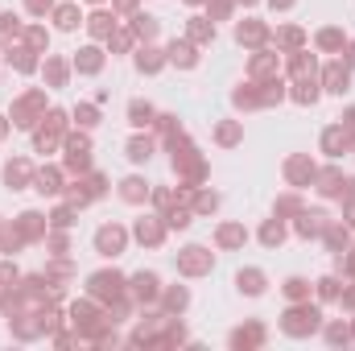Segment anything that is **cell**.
<instances>
[{
	"instance_id": "obj_1",
	"label": "cell",
	"mask_w": 355,
	"mask_h": 351,
	"mask_svg": "<svg viewBox=\"0 0 355 351\" xmlns=\"http://www.w3.org/2000/svg\"><path fill=\"white\" fill-rule=\"evenodd\" d=\"M318 323H322L318 306L302 302V306H289V310H285V318H281V331H285V335H310V331H318Z\"/></svg>"
},
{
	"instance_id": "obj_2",
	"label": "cell",
	"mask_w": 355,
	"mask_h": 351,
	"mask_svg": "<svg viewBox=\"0 0 355 351\" xmlns=\"http://www.w3.org/2000/svg\"><path fill=\"white\" fill-rule=\"evenodd\" d=\"M42 108H46V91H25V95L17 99V108H12V124H17V128H33V124L46 116Z\"/></svg>"
},
{
	"instance_id": "obj_3",
	"label": "cell",
	"mask_w": 355,
	"mask_h": 351,
	"mask_svg": "<svg viewBox=\"0 0 355 351\" xmlns=\"http://www.w3.org/2000/svg\"><path fill=\"white\" fill-rule=\"evenodd\" d=\"M124 244H128V232H124L120 223H103V228L95 232V252H99V257H120Z\"/></svg>"
},
{
	"instance_id": "obj_4",
	"label": "cell",
	"mask_w": 355,
	"mask_h": 351,
	"mask_svg": "<svg viewBox=\"0 0 355 351\" xmlns=\"http://www.w3.org/2000/svg\"><path fill=\"white\" fill-rule=\"evenodd\" d=\"M124 293H128V285H124L120 273H95V277H91V298H99V302H120Z\"/></svg>"
},
{
	"instance_id": "obj_5",
	"label": "cell",
	"mask_w": 355,
	"mask_h": 351,
	"mask_svg": "<svg viewBox=\"0 0 355 351\" xmlns=\"http://www.w3.org/2000/svg\"><path fill=\"white\" fill-rule=\"evenodd\" d=\"M178 268H182L186 277H198V273H211V252H207V248H198V244H190L186 252H178Z\"/></svg>"
},
{
	"instance_id": "obj_6",
	"label": "cell",
	"mask_w": 355,
	"mask_h": 351,
	"mask_svg": "<svg viewBox=\"0 0 355 351\" xmlns=\"http://www.w3.org/2000/svg\"><path fill=\"white\" fill-rule=\"evenodd\" d=\"M166 232H170V228H166V223H157V219H153V215H149V219H145V215H141V219H137V223H132V236H137V240H141V244H149V248H157V244H162V240H166Z\"/></svg>"
},
{
	"instance_id": "obj_7",
	"label": "cell",
	"mask_w": 355,
	"mask_h": 351,
	"mask_svg": "<svg viewBox=\"0 0 355 351\" xmlns=\"http://www.w3.org/2000/svg\"><path fill=\"white\" fill-rule=\"evenodd\" d=\"M352 149V132L343 128V124H331L327 132H322V153H331V157H343Z\"/></svg>"
},
{
	"instance_id": "obj_8",
	"label": "cell",
	"mask_w": 355,
	"mask_h": 351,
	"mask_svg": "<svg viewBox=\"0 0 355 351\" xmlns=\"http://www.w3.org/2000/svg\"><path fill=\"white\" fill-rule=\"evenodd\" d=\"M285 178H289V186H306V182L318 178V170H314L310 157H289V162H285Z\"/></svg>"
},
{
	"instance_id": "obj_9",
	"label": "cell",
	"mask_w": 355,
	"mask_h": 351,
	"mask_svg": "<svg viewBox=\"0 0 355 351\" xmlns=\"http://www.w3.org/2000/svg\"><path fill=\"white\" fill-rule=\"evenodd\" d=\"M322 83H327V91H331V95H343V91L352 87V71H347L343 62H331V67L322 71Z\"/></svg>"
},
{
	"instance_id": "obj_10",
	"label": "cell",
	"mask_w": 355,
	"mask_h": 351,
	"mask_svg": "<svg viewBox=\"0 0 355 351\" xmlns=\"http://www.w3.org/2000/svg\"><path fill=\"white\" fill-rule=\"evenodd\" d=\"M128 293H132L137 302H157V277H153V273H137L132 285H128Z\"/></svg>"
},
{
	"instance_id": "obj_11",
	"label": "cell",
	"mask_w": 355,
	"mask_h": 351,
	"mask_svg": "<svg viewBox=\"0 0 355 351\" xmlns=\"http://www.w3.org/2000/svg\"><path fill=\"white\" fill-rule=\"evenodd\" d=\"M236 37H240V46H261L268 37V25L265 21H240L236 25Z\"/></svg>"
},
{
	"instance_id": "obj_12",
	"label": "cell",
	"mask_w": 355,
	"mask_h": 351,
	"mask_svg": "<svg viewBox=\"0 0 355 351\" xmlns=\"http://www.w3.org/2000/svg\"><path fill=\"white\" fill-rule=\"evenodd\" d=\"M166 58L182 67V71H190V67H198V54H194V46L190 42H170V50H166Z\"/></svg>"
},
{
	"instance_id": "obj_13",
	"label": "cell",
	"mask_w": 355,
	"mask_h": 351,
	"mask_svg": "<svg viewBox=\"0 0 355 351\" xmlns=\"http://www.w3.org/2000/svg\"><path fill=\"white\" fill-rule=\"evenodd\" d=\"M153 120H157L153 103H145V99H132V103H128V124H132V128H149Z\"/></svg>"
},
{
	"instance_id": "obj_14",
	"label": "cell",
	"mask_w": 355,
	"mask_h": 351,
	"mask_svg": "<svg viewBox=\"0 0 355 351\" xmlns=\"http://www.w3.org/2000/svg\"><path fill=\"white\" fill-rule=\"evenodd\" d=\"M327 232V215L322 211H302L297 215V236H322Z\"/></svg>"
},
{
	"instance_id": "obj_15",
	"label": "cell",
	"mask_w": 355,
	"mask_h": 351,
	"mask_svg": "<svg viewBox=\"0 0 355 351\" xmlns=\"http://www.w3.org/2000/svg\"><path fill=\"white\" fill-rule=\"evenodd\" d=\"M75 71H83V75H95V71H103V50H95V46H83V50L75 54Z\"/></svg>"
},
{
	"instance_id": "obj_16",
	"label": "cell",
	"mask_w": 355,
	"mask_h": 351,
	"mask_svg": "<svg viewBox=\"0 0 355 351\" xmlns=\"http://www.w3.org/2000/svg\"><path fill=\"white\" fill-rule=\"evenodd\" d=\"M4 182H8L12 190H21L25 182H33V170H29V162H25V157H17V162H8V166H4Z\"/></svg>"
},
{
	"instance_id": "obj_17",
	"label": "cell",
	"mask_w": 355,
	"mask_h": 351,
	"mask_svg": "<svg viewBox=\"0 0 355 351\" xmlns=\"http://www.w3.org/2000/svg\"><path fill=\"white\" fill-rule=\"evenodd\" d=\"M120 198L124 203H145L149 198V182L145 178H124L120 182Z\"/></svg>"
},
{
	"instance_id": "obj_18",
	"label": "cell",
	"mask_w": 355,
	"mask_h": 351,
	"mask_svg": "<svg viewBox=\"0 0 355 351\" xmlns=\"http://www.w3.org/2000/svg\"><path fill=\"white\" fill-rule=\"evenodd\" d=\"M17 232H21V240H37V236L46 232V219H42L37 211H25V215L17 219Z\"/></svg>"
},
{
	"instance_id": "obj_19",
	"label": "cell",
	"mask_w": 355,
	"mask_h": 351,
	"mask_svg": "<svg viewBox=\"0 0 355 351\" xmlns=\"http://www.w3.org/2000/svg\"><path fill=\"white\" fill-rule=\"evenodd\" d=\"M33 190H37V194H58V190H62V174H58L54 166H50V170H37V174H33Z\"/></svg>"
},
{
	"instance_id": "obj_20",
	"label": "cell",
	"mask_w": 355,
	"mask_h": 351,
	"mask_svg": "<svg viewBox=\"0 0 355 351\" xmlns=\"http://www.w3.org/2000/svg\"><path fill=\"white\" fill-rule=\"evenodd\" d=\"M162 62H166V58H162V50H157V46H141V50H137V67H141L145 75H157V71H162Z\"/></svg>"
},
{
	"instance_id": "obj_21",
	"label": "cell",
	"mask_w": 355,
	"mask_h": 351,
	"mask_svg": "<svg viewBox=\"0 0 355 351\" xmlns=\"http://www.w3.org/2000/svg\"><path fill=\"white\" fill-rule=\"evenodd\" d=\"M244 240H248V232H244L240 223H223V228L215 232V244H219V248H236V244H244Z\"/></svg>"
},
{
	"instance_id": "obj_22",
	"label": "cell",
	"mask_w": 355,
	"mask_h": 351,
	"mask_svg": "<svg viewBox=\"0 0 355 351\" xmlns=\"http://www.w3.org/2000/svg\"><path fill=\"white\" fill-rule=\"evenodd\" d=\"M248 71H252V79H272V75H277V54L261 50V54L248 62Z\"/></svg>"
},
{
	"instance_id": "obj_23",
	"label": "cell",
	"mask_w": 355,
	"mask_h": 351,
	"mask_svg": "<svg viewBox=\"0 0 355 351\" xmlns=\"http://www.w3.org/2000/svg\"><path fill=\"white\" fill-rule=\"evenodd\" d=\"M314 71H318L314 58L302 54V50H293V58H289V75H293V79H314Z\"/></svg>"
},
{
	"instance_id": "obj_24",
	"label": "cell",
	"mask_w": 355,
	"mask_h": 351,
	"mask_svg": "<svg viewBox=\"0 0 355 351\" xmlns=\"http://www.w3.org/2000/svg\"><path fill=\"white\" fill-rule=\"evenodd\" d=\"M87 29H91V37H112V33H116V17H107V12H91Z\"/></svg>"
},
{
	"instance_id": "obj_25",
	"label": "cell",
	"mask_w": 355,
	"mask_h": 351,
	"mask_svg": "<svg viewBox=\"0 0 355 351\" xmlns=\"http://www.w3.org/2000/svg\"><path fill=\"white\" fill-rule=\"evenodd\" d=\"M54 21H58V29H67V33L79 29V21H83V17H79V4H58V8H54Z\"/></svg>"
},
{
	"instance_id": "obj_26",
	"label": "cell",
	"mask_w": 355,
	"mask_h": 351,
	"mask_svg": "<svg viewBox=\"0 0 355 351\" xmlns=\"http://www.w3.org/2000/svg\"><path fill=\"white\" fill-rule=\"evenodd\" d=\"M186 33H190V42H211V37H215V21H207V17H190Z\"/></svg>"
},
{
	"instance_id": "obj_27",
	"label": "cell",
	"mask_w": 355,
	"mask_h": 351,
	"mask_svg": "<svg viewBox=\"0 0 355 351\" xmlns=\"http://www.w3.org/2000/svg\"><path fill=\"white\" fill-rule=\"evenodd\" d=\"M236 281H240V289H244V293H252V298H257V293H265V273H261V268H244Z\"/></svg>"
},
{
	"instance_id": "obj_28",
	"label": "cell",
	"mask_w": 355,
	"mask_h": 351,
	"mask_svg": "<svg viewBox=\"0 0 355 351\" xmlns=\"http://www.w3.org/2000/svg\"><path fill=\"white\" fill-rule=\"evenodd\" d=\"M149 157H153V141H149V137H132V141H128V162L141 166V162H149Z\"/></svg>"
},
{
	"instance_id": "obj_29",
	"label": "cell",
	"mask_w": 355,
	"mask_h": 351,
	"mask_svg": "<svg viewBox=\"0 0 355 351\" xmlns=\"http://www.w3.org/2000/svg\"><path fill=\"white\" fill-rule=\"evenodd\" d=\"M132 33H137V37H145V42H149V37H157V17L137 12V17H132Z\"/></svg>"
},
{
	"instance_id": "obj_30",
	"label": "cell",
	"mask_w": 355,
	"mask_h": 351,
	"mask_svg": "<svg viewBox=\"0 0 355 351\" xmlns=\"http://www.w3.org/2000/svg\"><path fill=\"white\" fill-rule=\"evenodd\" d=\"M285 240V223L281 219H268L265 228H261V244H268V248H277Z\"/></svg>"
},
{
	"instance_id": "obj_31",
	"label": "cell",
	"mask_w": 355,
	"mask_h": 351,
	"mask_svg": "<svg viewBox=\"0 0 355 351\" xmlns=\"http://www.w3.org/2000/svg\"><path fill=\"white\" fill-rule=\"evenodd\" d=\"M25 46H29L33 54H42V50L50 46V33H46L42 25H29V29H25Z\"/></svg>"
},
{
	"instance_id": "obj_32",
	"label": "cell",
	"mask_w": 355,
	"mask_h": 351,
	"mask_svg": "<svg viewBox=\"0 0 355 351\" xmlns=\"http://www.w3.org/2000/svg\"><path fill=\"white\" fill-rule=\"evenodd\" d=\"M285 298H289V302H306V298H310V281H306V277H289V281H285Z\"/></svg>"
},
{
	"instance_id": "obj_33",
	"label": "cell",
	"mask_w": 355,
	"mask_h": 351,
	"mask_svg": "<svg viewBox=\"0 0 355 351\" xmlns=\"http://www.w3.org/2000/svg\"><path fill=\"white\" fill-rule=\"evenodd\" d=\"M293 99H297V103H318V87H314V79H297V83H293Z\"/></svg>"
},
{
	"instance_id": "obj_34",
	"label": "cell",
	"mask_w": 355,
	"mask_h": 351,
	"mask_svg": "<svg viewBox=\"0 0 355 351\" xmlns=\"http://www.w3.org/2000/svg\"><path fill=\"white\" fill-rule=\"evenodd\" d=\"M46 79H50V87H62V83H67V62L46 58Z\"/></svg>"
},
{
	"instance_id": "obj_35",
	"label": "cell",
	"mask_w": 355,
	"mask_h": 351,
	"mask_svg": "<svg viewBox=\"0 0 355 351\" xmlns=\"http://www.w3.org/2000/svg\"><path fill=\"white\" fill-rule=\"evenodd\" d=\"M215 137H219V145H236V141H240V137H244V128H240V124H232V120H227V124H219V132H215Z\"/></svg>"
},
{
	"instance_id": "obj_36",
	"label": "cell",
	"mask_w": 355,
	"mask_h": 351,
	"mask_svg": "<svg viewBox=\"0 0 355 351\" xmlns=\"http://www.w3.org/2000/svg\"><path fill=\"white\" fill-rule=\"evenodd\" d=\"M265 339V331L261 327H248V331H236L232 335V348H244V343H261Z\"/></svg>"
},
{
	"instance_id": "obj_37",
	"label": "cell",
	"mask_w": 355,
	"mask_h": 351,
	"mask_svg": "<svg viewBox=\"0 0 355 351\" xmlns=\"http://www.w3.org/2000/svg\"><path fill=\"white\" fill-rule=\"evenodd\" d=\"M186 302H190V293H186L182 285H178V289H170V293H166V306H170V314H182V310H186Z\"/></svg>"
},
{
	"instance_id": "obj_38",
	"label": "cell",
	"mask_w": 355,
	"mask_h": 351,
	"mask_svg": "<svg viewBox=\"0 0 355 351\" xmlns=\"http://www.w3.org/2000/svg\"><path fill=\"white\" fill-rule=\"evenodd\" d=\"M318 46H322V50H343V33H339V29H322V33H318Z\"/></svg>"
},
{
	"instance_id": "obj_39",
	"label": "cell",
	"mask_w": 355,
	"mask_h": 351,
	"mask_svg": "<svg viewBox=\"0 0 355 351\" xmlns=\"http://www.w3.org/2000/svg\"><path fill=\"white\" fill-rule=\"evenodd\" d=\"M75 120H79V128H95V124H99V112L83 103V108H75Z\"/></svg>"
},
{
	"instance_id": "obj_40",
	"label": "cell",
	"mask_w": 355,
	"mask_h": 351,
	"mask_svg": "<svg viewBox=\"0 0 355 351\" xmlns=\"http://www.w3.org/2000/svg\"><path fill=\"white\" fill-rule=\"evenodd\" d=\"M277 42H281V46H289V50H297V46H302V29H293V25H285V29L277 33Z\"/></svg>"
},
{
	"instance_id": "obj_41",
	"label": "cell",
	"mask_w": 355,
	"mask_h": 351,
	"mask_svg": "<svg viewBox=\"0 0 355 351\" xmlns=\"http://www.w3.org/2000/svg\"><path fill=\"white\" fill-rule=\"evenodd\" d=\"M339 293H343V289H339L335 277H322V281H318V298H322V302H331V298H339Z\"/></svg>"
},
{
	"instance_id": "obj_42",
	"label": "cell",
	"mask_w": 355,
	"mask_h": 351,
	"mask_svg": "<svg viewBox=\"0 0 355 351\" xmlns=\"http://www.w3.org/2000/svg\"><path fill=\"white\" fill-rule=\"evenodd\" d=\"M215 207H219V194H198V198H194V211H198V215H211Z\"/></svg>"
},
{
	"instance_id": "obj_43",
	"label": "cell",
	"mask_w": 355,
	"mask_h": 351,
	"mask_svg": "<svg viewBox=\"0 0 355 351\" xmlns=\"http://www.w3.org/2000/svg\"><path fill=\"white\" fill-rule=\"evenodd\" d=\"M50 223H54V228H71V223H75V207H58V211L50 215Z\"/></svg>"
},
{
	"instance_id": "obj_44",
	"label": "cell",
	"mask_w": 355,
	"mask_h": 351,
	"mask_svg": "<svg viewBox=\"0 0 355 351\" xmlns=\"http://www.w3.org/2000/svg\"><path fill=\"white\" fill-rule=\"evenodd\" d=\"M327 339H331V343H347V339H352V331H347L343 323H335V327L327 331Z\"/></svg>"
},
{
	"instance_id": "obj_45",
	"label": "cell",
	"mask_w": 355,
	"mask_h": 351,
	"mask_svg": "<svg viewBox=\"0 0 355 351\" xmlns=\"http://www.w3.org/2000/svg\"><path fill=\"white\" fill-rule=\"evenodd\" d=\"M25 8H29L33 17H42L46 8H54V0H25Z\"/></svg>"
},
{
	"instance_id": "obj_46",
	"label": "cell",
	"mask_w": 355,
	"mask_h": 351,
	"mask_svg": "<svg viewBox=\"0 0 355 351\" xmlns=\"http://www.w3.org/2000/svg\"><path fill=\"white\" fill-rule=\"evenodd\" d=\"M116 8H124V12H132V8H137V0H116Z\"/></svg>"
},
{
	"instance_id": "obj_47",
	"label": "cell",
	"mask_w": 355,
	"mask_h": 351,
	"mask_svg": "<svg viewBox=\"0 0 355 351\" xmlns=\"http://www.w3.org/2000/svg\"><path fill=\"white\" fill-rule=\"evenodd\" d=\"M347 67H355V42L347 46Z\"/></svg>"
},
{
	"instance_id": "obj_48",
	"label": "cell",
	"mask_w": 355,
	"mask_h": 351,
	"mask_svg": "<svg viewBox=\"0 0 355 351\" xmlns=\"http://www.w3.org/2000/svg\"><path fill=\"white\" fill-rule=\"evenodd\" d=\"M268 4H272V8H289L293 0H268Z\"/></svg>"
},
{
	"instance_id": "obj_49",
	"label": "cell",
	"mask_w": 355,
	"mask_h": 351,
	"mask_svg": "<svg viewBox=\"0 0 355 351\" xmlns=\"http://www.w3.org/2000/svg\"><path fill=\"white\" fill-rule=\"evenodd\" d=\"M4 137H8V120L0 116V141H4Z\"/></svg>"
},
{
	"instance_id": "obj_50",
	"label": "cell",
	"mask_w": 355,
	"mask_h": 351,
	"mask_svg": "<svg viewBox=\"0 0 355 351\" xmlns=\"http://www.w3.org/2000/svg\"><path fill=\"white\" fill-rule=\"evenodd\" d=\"M186 4H202V0H186Z\"/></svg>"
},
{
	"instance_id": "obj_51",
	"label": "cell",
	"mask_w": 355,
	"mask_h": 351,
	"mask_svg": "<svg viewBox=\"0 0 355 351\" xmlns=\"http://www.w3.org/2000/svg\"><path fill=\"white\" fill-rule=\"evenodd\" d=\"M91 4H103V0H91Z\"/></svg>"
}]
</instances>
